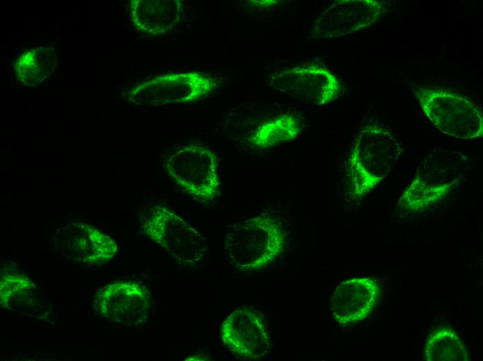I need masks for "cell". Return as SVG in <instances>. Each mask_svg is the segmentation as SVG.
Here are the masks:
<instances>
[{
	"mask_svg": "<svg viewBox=\"0 0 483 361\" xmlns=\"http://www.w3.org/2000/svg\"><path fill=\"white\" fill-rule=\"evenodd\" d=\"M427 361H468L467 351L457 335L449 328H443L428 340L425 346Z\"/></svg>",
	"mask_w": 483,
	"mask_h": 361,
	"instance_id": "obj_16",
	"label": "cell"
},
{
	"mask_svg": "<svg viewBox=\"0 0 483 361\" xmlns=\"http://www.w3.org/2000/svg\"><path fill=\"white\" fill-rule=\"evenodd\" d=\"M469 164L468 158L460 151L434 150L421 162L396 208L416 212L443 201L461 183L470 168Z\"/></svg>",
	"mask_w": 483,
	"mask_h": 361,
	"instance_id": "obj_1",
	"label": "cell"
},
{
	"mask_svg": "<svg viewBox=\"0 0 483 361\" xmlns=\"http://www.w3.org/2000/svg\"><path fill=\"white\" fill-rule=\"evenodd\" d=\"M221 338L237 358L253 360L266 355L271 337L262 315L250 307L232 312L222 322Z\"/></svg>",
	"mask_w": 483,
	"mask_h": 361,
	"instance_id": "obj_8",
	"label": "cell"
},
{
	"mask_svg": "<svg viewBox=\"0 0 483 361\" xmlns=\"http://www.w3.org/2000/svg\"><path fill=\"white\" fill-rule=\"evenodd\" d=\"M93 307L99 315L110 321L129 327L137 326L148 317L151 295L138 283L116 281L99 289Z\"/></svg>",
	"mask_w": 483,
	"mask_h": 361,
	"instance_id": "obj_9",
	"label": "cell"
},
{
	"mask_svg": "<svg viewBox=\"0 0 483 361\" xmlns=\"http://www.w3.org/2000/svg\"><path fill=\"white\" fill-rule=\"evenodd\" d=\"M286 244L280 222L262 215L228 225L224 250L229 262L241 271L266 267L278 257Z\"/></svg>",
	"mask_w": 483,
	"mask_h": 361,
	"instance_id": "obj_2",
	"label": "cell"
},
{
	"mask_svg": "<svg viewBox=\"0 0 483 361\" xmlns=\"http://www.w3.org/2000/svg\"><path fill=\"white\" fill-rule=\"evenodd\" d=\"M402 149L397 140L382 126L373 124L359 133L349 159V192L361 199L373 190L399 159Z\"/></svg>",
	"mask_w": 483,
	"mask_h": 361,
	"instance_id": "obj_3",
	"label": "cell"
},
{
	"mask_svg": "<svg viewBox=\"0 0 483 361\" xmlns=\"http://www.w3.org/2000/svg\"><path fill=\"white\" fill-rule=\"evenodd\" d=\"M32 283L26 276L19 274H3L1 276V304L6 306L10 301L31 289Z\"/></svg>",
	"mask_w": 483,
	"mask_h": 361,
	"instance_id": "obj_18",
	"label": "cell"
},
{
	"mask_svg": "<svg viewBox=\"0 0 483 361\" xmlns=\"http://www.w3.org/2000/svg\"><path fill=\"white\" fill-rule=\"evenodd\" d=\"M142 228L150 239L182 267H194L206 255L207 244L204 235L165 206L151 208L146 214Z\"/></svg>",
	"mask_w": 483,
	"mask_h": 361,
	"instance_id": "obj_5",
	"label": "cell"
},
{
	"mask_svg": "<svg viewBox=\"0 0 483 361\" xmlns=\"http://www.w3.org/2000/svg\"><path fill=\"white\" fill-rule=\"evenodd\" d=\"M380 296L375 280L356 278L346 280L335 289L331 298V312L339 324H353L364 319L375 306Z\"/></svg>",
	"mask_w": 483,
	"mask_h": 361,
	"instance_id": "obj_13",
	"label": "cell"
},
{
	"mask_svg": "<svg viewBox=\"0 0 483 361\" xmlns=\"http://www.w3.org/2000/svg\"><path fill=\"white\" fill-rule=\"evenodd\" d=\"M215 80L196 72L157 76L135 88L132 99L138 104L163 106L197 101L216 87Z\"/></svg>",
	"mask_w": 483,
	"mask_h": 361,
	"instance_id": "obj_7",
	"label": "cell"
},
{
	"mask_svg": "<svg viewBox=\"0 0 483 361\" xmlns=\"http://www.w3.org/2000/svg\"><path fill=\"white\" fill-rule=\"evenodd\" d=\"M414 92L424 115L441 132L462 140L482 137V112L473 101L442 88L417 85Z\"/></svg>",
	"mask_w": 483,
	"mask_h": 361,
	"instance_id": "obj_4",
	"label": "cell"
},
{
	"mask_svg": "<svg viewBox=\"0 0 483 361\" xmlns=\"http://www.w3.org/2000/svg\"><path fill=\"white\" fill-rule=\"evenodd\" d=\"M165 167L172 181L194 199L206 203L219 196L217 157L209 148L198 144L184 146L169 155Z\"/></svg>",
	"mask_w": 483,
	"mask_h": 361,
	"instance_id": "obj_6",
	"label": "cell"
},
{
	"mask_svg": "<svg viewBox=\"0 0 483 361\" xmlns=\"http://www.w3.org/2000/svg\"><path fill=\"white\" fill-rule=\"evenodd\" d=\"M135 26L147 34L158 35L170 32L185 15L179 0H135L131 1Z\"/></svg>",
	"mask_w": 483,
	"mask_h": 361,
	"instance_id": "obj_14",
	"label": "cell"
},
{
	"mask_svg": "<svg viewBox=\"0 0 483 361\" xmlns=\"http://www.w3.org/2000/svg\"><path fill=\"white\" fill-rule=\"evenodd\" d=\"M44 50V49H42L41 51H38L39 49H37L28 52L20 58L18 63L17 69L20 74L25 72L22 74L23 76L31 71L29 76H31L33 82L35 81V76H37V83L42 81L43 78L50 71L47 69V61L53 60V59L50 57V53L43 51Z\"/></svg>",
	"mask_w": 483,
	"mask_h": 361,
	"instance_id": "obj_17",
	"label": "cell"
},
{
	"mask_svg": "<svg viewBox=\"0 0 483 361\" xmlns=\"http://www.w3.org/2000/svg\"><path fill=\"white\" fill-rule=\"evenodd\" d=\"M270 85L294 99L317 106L334 101L342 91L338 78L317 64L282 71L272 77Z\"/></svg>",
	"mask_w": 483,
	"mask_h": 361,
	"instance_id": "obj_10",
	"label": "cell"
},
{
	"mask_svg": "<svg viewBox=\"0 0 483 361\" xmlns=\"http://www.w3.org/2000/svg\"><path fill=\"white\" fill-rule=\"evenodd\" d=\"M301 131L300 119L286 113L261 124L250 141L255 146L267 149L294 140Z\"/></svg>",
	"mask_w": 483,
	"mask_h": 361,
	"instance_id": "obj_15",
	"label": "cell"
},
{
	"mask_svg": "<svg viewBox=\"0 0 483 361\" xmlns=\"http://www.w3.org/2000/svg\"><path fill=\"white\" fill-rule=\"evenodd\" d=\"M384 10L378 0H339L316 19L310 35L314 39L344 36L374 24Z\"/></svg>",
	"mask_w": 483,
	"mask_h": 361,
	"instance_id": "obj_11",
	"label": "cell"
},
{
	"mask_svg": "<svg viewBox=\"0 0 483 361\" xmlns=\"http://www.w3.org/2000/svg\"><path fill=\"white\" fill-rule=\"evenodd\" d=\"M55 247L69 260L101 265L115 255L117 246L108 235L88 225L73 223L58 230Z\"/></svg>",
	"mask_w": 483,
	"mask_h": 361,
	"instance_id": "obj_12",
	"label": "cell"
}]
</instances>
